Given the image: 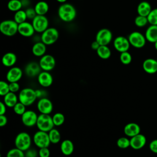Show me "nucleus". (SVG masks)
Masks as SVG:
<instances>
[{"label":"nucleus","mask_w":157,"mask_h":157,"mask_svg":"<svg viewBox=\"0 0 157 157\" xmlns=\"http://www.w3.org/2000/svg\"><path fill=\"white\" fill-rule=\"evenodd\" d=\"M77 12L73 5L69 3H63L58 9V15L64 22L72 21L76 17Z\"/></svg>","instance_id":"obj_1"},{"label":"nucleus","mask_w":157,"mask_h":157,"mask_svg":"<svg viewBox=\"0 0 157 157\" xmlns=\"http://www.w3.org/2000/svg\"><path fill=\"white\" fill-rule=\"evenodd\" d=\"M18 24L13 20H5L0 23V32L4 36L12 37L18 33Z\"/></svg>","instance_id":"obj_2"},{"label":"nucleus","mask_w":157,"mask_h":157,"mask_svg":"<svg viewBox=\"0 0 157 157\" xmlns=\"http://www.w3.org/2000/svg\"><path fill=\"white\" fill-rule=\"evenodd\" d=\"M32 139L30 135L26 132L18 133L14 140L15 147L24 151L31 148Z\"/></svg>","instance_id":"obj_3"},{"label":"nucleus","mask_w":157,"mask_h":157,"mask_svg":"<svg viewBox=\"0 0 157 157\" xmlns=\"http://www.w3.org/2000/svg\"><path fill=\"white\" fill-rule=\"evenodd\" d=\"M18 96L19 101L26 107L32 105L36 99H37L35 90L31 88H25L22 89L20 91Z\"/></svg>","instance_id":"obj_4"},{"label":"nucleus","mask_w":157,"mask_h":157,"mask_svg":"<svg viewBox=\"0 0 157 157\" xmlns=\"http://www.w3.org/2000/svg\"><path fill=\"white\" fill-rule=\"evenodd\" d=\"M36 126L39 130L48 132L55 126L52 117L49 114L40 113L38 115Z\"/></svg>","instance_id":"obj_5"},{"label":"nucleus","mask_w":157,"mask_h":157,"mask_svg":"<svg viewBox=\"0 0 157 157\" xmlns=\"http://www.w3.org/2000/svg\"><path fill=\"white\" fill-rule=\"evenodd\" d=\"M59 38V32L55 28H48L40 36V40L46 45H52L55 43Z\"/></svg>","instance_id":"obj_6"},{"label":"nucleus","mask_w":157,"mask_h":157,"mask_svg":"<svg viewBox=\"0 0 157 157\" xmlns=\"http://www.w3.org/2000/svg\"><path fill=\"white\" fill-rule=\"evenodd\" d=\"M33 140L36 147L39 148L48 147L51 144L48 133L47 132L39 130L33 136Z\"/></svg>","instance_id":"obj_7"},{"label":"nucleus","mask_w":157,"mask_h":157,"mask_svg":"<svg viewBox=\"0 0 157 157\" xmlns=\"http://www.w3.org/2000/svg\"><path fill=\"white\" fill-rule=\"evenodd\" d=\"M128 39L130 45L136 48L144 47L147 41L145 36L138 31H134L130 33Z\"/></svg>","instance_id":"obj_8"},{"label":"nucleus","mask_w":157,"mask_h":157,"mask_svg":"<svg viewBox=\"0 0 157 157\" xmlns=\"http://www.w3.org/2000/svg\"><path fill=\"white\" fill-rule=\"evenodd\" d=\"M113 34L110 29L102 28L97 32L95 40L100 45H108L111 42Z\"/></svg>","instance_id":"obj_9"},{"label":"nucleus","mask_w":157,"mask_h":157,"mask_svg":"<svg viewBox=\"0 0 157 157\" xmlns=\"http://www.w3.org/2000/svg\"><path fill=\"white\" fill-rule=\"evenodd\" d=\"M32 24L36 32L42 33L48 28V20L45 15H37L33 20Z\"/></svg>","instance_id":"obj_10"},{"label":"nucleus","mask_w":157,"mask_h":157,"mask_svg":"<svg viewBox=\"0 0 157 157\" xmlns=\"http://www.w3.org/2000/svg\"><path fill=\"white\" fill-rule=\"evenodd\" d=\"M39 64L42 71H50L54 69L56 65V61L51 55L45 54L40 57Z\"/></svg>","instance_id":"obj_11"},{"label":"nucleus","mask_w":157,"mask_h":157,"mask_svg":"<svg viewBox=\"0 0 157 157\" xmlns=\"http://www.w3.org/2000/svg\"><path fill=\"white\" fill-rule=\"evenodd\" d=\"M37 118L38 115L37 113L32 110H26L25 112L21 115L22 123L27 127H33L36 125Z\"/></svg>","instance_id":"obj_12"},{"label":"nucleus","mask_w":157,"mask_h":157,"mask_svg":"<svg viewBox=\"0 0 157 157\" xmlns=\"http://www.w3.org/2000/svg\"><path fill=\"white\" fill-rule=\"evenodd\" d=\"M113 44L114 48L120 53L128 51L131 45L128 39L122 36L115 37L113 40Z\"/></svg>","instance_id":"obj_13"},{"label":"nucleus","mask_w":157,"mask_h":157,"mask_svg":"<svg viewBox=\"0 0 157 157\" xmlns=\"http://www.w3.org/2000/svg\"><path fill=\"white\" fill-rule=\"evenodd\" d=\"M38 111L42 114H50L53 109L52 102L47 98L39 99L37 103Z\"/></svg>","instance_id":"obj_14"},{"label":"nucleus","mask_w":157,"mask_h":157,"mask_svg":"<svg viewBox=\"0 0 157 157\" xmlns=\"http://www.w3.org/2000/svg\"><path fill=\"white\" fill-rule=\"evenodd\" d=\"M41 67L39 63L31 61L28 63L25 68V72L26 76L30 78H34L37 77L41 72Z\"/></svg>","instance_id":"obj_15"},{"label":"nucleus","mask_w":157,"mask_h":157,"mask_svg":"<svg viewBox=\"0 0 157 157\" xmlns=\"http://www.w3.org/2000/svg\"><path fill=\"white\" fill-rule=\"evenodd\" d=\"M23 76V71L21 68L13 66L10 67L6 74V79L10 82H18Z\"/></svg>","instance_id":"obj_16"},{"label":"nucleus","mask_w":157,"mask_h":157,"mask_svg":"<svg viewBox=\"0 0 157 157\" xmlns=\"http://www.w3.org/2000/svg\"><path fill=\"white\" fill-rule=\"evenodd\" d=\"M35 29L32 23L25 21L18 25V33L22 36L25 37H31L34 35Z\"/></svg>","instance_id":"obj_17"},{"label":"nucleus","mask_w":157,"mask_h":157,"mask_svg":"<svg viewBox=\"0 0 157 157\" xmlns=\"http://www.w3.org/2000/svg\"><path fill=\"white\" fill-rule=\"evenodd\" d=\"M37 77L38 83L42 87L48 88L53 83V77L48 71H41Z\"/></svg>","instance_id":"obj_18"},{"label":"nucleus","mask_w":157,"mask_h":157,"mask_svg":"<svg viewBox=\"0 0 157 157\" xmlns=\"http://www.w3.org/2000/svg\"><path fill=\"white\" fill-rule=\"evenodd\" d=\"M147 142L145 136L142 134H139L130 139V147L134 150H139L143 148Z\"/></svg>","instance_id":"obj_19"},{"label":"nucleus","mask_w":157,"mask_h":157,"mask_svg":"<svg viewBox=\"0 0 157 157\" xmlns=\"http://www.w3.org/2000/svg\"><path fill=\"white\" fill-rule=\"evenodd\" d=\"M144 71L150 74H155L157 72V60L153 58H147L142 63Z\"/></svg>","instance_id":"obj_20"},{"label":"nucleus","mask_w":157,"mask_h":157,"mask_svg":"<svg viewBox=\"0 0 157 157\" xmlns=\"http://www.w3.org/2000/svg\"><path fill=\"white\" fill-rule=\"evenodd\" d=\"M124 134L129 137L135 136L140 132V128L139 125L136 123H129L124 127Z\"/></svg>","instance_id":"obj_21"},{"label":"nucleus","mask_w":157,"mask_h":157,"mask_svg":"<svg viewBox=\"0 0 157 157\" xmlns=\"http://www.w3.org/2000/svg\"><path fill=\"white\" fill-rule=\"evenodd\" d=\"M17 60L16 55L13 52L6 53L2 57V63L7 67H12L16 63Z\"/></svg>","instance_id":"obj_22"},{"label":"nucleus","mask_w":157,"mask_h":157,"mask_svg":"<svg viewBox=\"0 0 157 157\" xmlns=\"http://www.w3.org/2000/svg\"><path fill=\"white\" fill-rule=\"evenodd\" d=\"M46 50V45L44 44L41 40L34 43L31 49L33 54L37 57H42V56L45 55Z\"/></svg>","instance_id":"obj_23"},{"label":"nucleus","mask_w":157,"mask_h":157,"mask_svg":"<svg viewBox=\"0 0 157 157\" xmlns=\"http://www.w3.org/2000/svg\"><path fill=\"white\" fill-rule=\"evenodd\" d=\"M60 150L61 153L65 156H69L72 155L74 150L73 142L69 139L64 140L60 145Z\"/></svg>","instance_id":"obj_24"},{"label":"nucleus","mask_w":157,"mask_h":157,"mask_svg":"<svg viewBox=\"0 0 157 157\" xmlns=\"http://www.w3.org/2000/svg\"><path fill=\"white\" fill-rule=\"evenodd\" d=\"M145 37L146 40L151 43L157 41V25H150L145 31Z\"/></svg>","instance_id":"obj_25"},{"label":"nucleus","mask_w":157,"mask_h":157,"mask_svg":"<svg viewBox=\"0 0 157 157\" xmlns=\"http://www.w3.org/2000/svg\"><path fill=\"white\" fill-rule=\"evenodd\" d=\"M3 101L7 107L13 108L19 100L18 96H17L15 93L10 91L4 96Z\"/></svg>","instance_id":"obj_26"},{"label":"nucleus","mask_w":157,"mask_h":157,"mask_svg":"<svg viewBox=\"0 0 157 157\" xmlns=\"http://www.w3.org/2000/svg\"><path fill=\"white\" fill-rule=\"evenodd\" d=\"M151 10V7L150 3L147 1L140 2L137 7V12L138 15L144 17H147Z\"/></svg>","instance_id":"obj_27"},{"label":"nucleus","mask_w":157,"mask_h":157,"mask_svg":"<svg viewBox=\"0 0 157 157\" xmlns=\"http://www.w3.org/2000/svg\"><path fill=\"white\" fill-rule=\"evenodd\" d=\"M34 8L37 15H45L49 10V6L47 2L40 1L36 4Z\"/></svg>","instance_id":"obj_28"},{"label":"nucleus","mask_w":157,"mask_h":157,"mask_svg":"<svg viewBox=\"0 0 157 157\" xmlns=\"http://www.w3.org/2000/svg\"><path fill=\"white\" fill-rule=\"evenodd\" d=\"M96 53L100 58L107 59L111 56V50L107 45H100L96 50Z\"/></svg>","instance_id":"obj_29"},{"label":"nucleus","mask_w":157,"mask_h":157,"mask_svg":"<svg viewBox=\"0 0 157 157\" xmlns=\"http://www.w3.org/2000/svg\"><path fill=\"white\" fill-rule=\"evenodd\" d=\"M7 6L10 11L16 12L21 9L23 5L21 0H10Z\"/></svg>","instance_id":"obj_30"},{"label":"nucleus","mask_w":157,"mask_h":157,"mask_svg":"<svg viewBox=\"0 0 157 157\" xmlns=\"http://www.w3.org/2000/svg\"><path fill=\"white\" fill-rule=\"evenodd\" d=\"M48 136L50 140V142L52 144H58L61 140V134L59 131L53 128L48 132Z\"/></svg>","instance_id":"obj_31"},{"label":"nucleus","mask_w":157,"mask_h":157,"mask_svg":"<svg viewBox=\"0 0 157 157\" xmlns=\"http://www.w3.org/2000/svg\"><path fill=\"white\" fill-rule=\"evenodd\" d=\"M27 16L25 10H19L17 12H15L14 16H13V20L19 25L20 23H22L25 21H26Z\"/></svg>","instance_id":"obj_32"},{"label":"nucleus","mask_w":157,"mask_h":157,"mask_svg":"<svg viewBox=\"0 0 157 157\" xmlns=\"http://www.w3.org/2000/svg\"><path fill=\"white\" fill-rule=\"evenodd\" d=\"M52 119H53L54 125L55 126H61L64 123V121H65L64 115L60 112H57L55 113L52 116Z\"/></svg>","instance_id":"obj_33"},{"label":"nucleus","mask_w":157,"mask_h":157,"mask_svg":"<svg viewBox=\"0 0 157 157\" xmlns=\"http://www.w3.org/2000/svg\"><path fill=\"white\" fill-rule=\"evenodd\" d=\"M6 157H25V154L24 151L15 147L7 151Z\"/></svg>","instance_id":"obj_34"},{"label":"nucleus","mask_w":157,"mask_h":157,"mask_svg":"<svg viewBox=\"0 0 157 157\" xmlns=\"http://www.w3.org/2000/svg\"><path fill=\"white\" fill-rule=\"evenodd\" d=\"M120 60L121 63L124 65H128L130 64L132 61V56L130 53L127 52L120 53Z\"/></svg>","instance_id":"obj_35"},{"label":"nucleus","mask_w":157,"mask_h":157,"mask_svg":"<svg viewBox=\"0 0 157 157\" xmlns=\"http://www.w3.org/2000/svg\"><path fill=\"white\" fill-rule=\"evenodd\" d=\"M117 145L122 149L127 148L130 147V139L126 137H121L117 140Z\"/></svg>","instance_id":"obj_36"},{"label":"nucleus","mask_w":157,"mask_h":157,"mask_svg":"<svg viewBox=\"0 0 157 157\" xmlns=\"http://www.w3.org/2000/svg\"><path fill=\"white\" fill-rule=\"evenodd\" d=\"M148 23L147 17H144L138 15L134 19V23L136 26L139 28L144 27L147 25Z\"/></svg>","instance_id":"obj_37"},{"label":"nucleus","mask_w":157,"mask_h":157,"mask_svg":"<svg viewBox=\"0 0 157 157\" xmlns=\"http://www.w3.org/2000/svg\"><path fill=\"white\" fill-rule=\"evenodd\" d=\"M148 23L152 25H157V8L153 9L151 10L147 16Z\"/></svg>","instance_id":"obj_38"},{"label":"nucleus","mask_w":157,"mask_h":157,"mask_svg":"<svg viewBox=\"0 0 157 157\" xmlns=\"http://www.w3.org/2000/svg\"><path fill=\"white\" fill-rule=\"evenodd\" d=\"M26 105H25L23 104L20 102V101L18 102L13 107V110L15 113H16L18 115H22L26 110Z\"/></svg>","instance_id":"obj_39"},{"label":"nucleus","mask_w":157,"mask_h":157,"mask_svg":"<svg viewBox=\"0 0 157 157\" xmlns=\"http://www.w3.org/2000/svg\"><path fill=\"white\" fill-rule=\"evenodd\" d=\"M9 92V83L4 80L0 81V95L2 96H4Z\"/></svg>","instance_id":"obj_40"},{"label":"nucleus","mask_w":157,"mask_h":157,"mask_svg":"<svg viewBox=\"0 0 157 157\" xmlns=\"http://www.w3.org/2000/svg\"><path fill=\"white\" fill-rule=\"evenodd\" d=\"M26 13V16L27 18L28 19H31L33 20L36 15L37 13L35 11L34 8H32V7H28L27 9H26V10H25Z\"/></svg>","instance_id":"obj_41"},{"label":"nucleus","mask_w":157,"mask_h":157,"mask_svg":"<svg viewBox=\"0 0 157 157\" xmlns=\"http://www.w3.org/2000/svg\"><path fill=\"white\" fill-rule=\"evenodd\" d=\"M38 153L39 157H49L50 155V151L48 147L39 148Z\"/></svg>","instance_id":"obj_42"},{"label":"nucleus","mask_w":157,"mask_h":157,"mask_svg":"<svg viewBox=\"0 0 157 157\" xmlns=\"http://www.w3.org/2000/svg\"><path fill=\"white\" fill-rule=\"evenodd\" d=\"M20 86L18 82H10L9 83V89L10 91L12 93H17L20 90Z\"/></svg>","instance_id":"obj_43"},{"label":"nucleus","mask_w":157,"mask_h":157,"mask_svg":"<svg viewBox=\"0 0 157 157\" xmlns=\"http://www.w3.org/2000/svg\"><path fill=\"white\" fill-rule=\"evenodd\" d=\"M25 157H37L39 153L34 148H29L25 151Z\"/></svg>","instance_id":"obj_44"},{"label":"nucleus","mask_w":157,"mask_h":157,"mask_svg":"<svg viewBox=\"0 0 157 157\" xmlns=\"http://www.w3.org/2000/svg\"><path fill=\"white\" fill-rule=\"evenodd\" d=\"M149 148L152 152L157 153V139H154L150 143Z\"/></svg>","instance_id":"obj_45"},{"label":"nucleus","mask_w":157,"mask_h":157,"mask_svg":"<svg viewBox=\"0 0 157 157\" xmlns=\"http://www.w3.org/2000/svg\"><path fill=\"white\" fill-rule=\"evenodd\" d=\"M36 92V94L37 96V99H41L43 98H46V95H47V93L45 90H35Z\"/></svg>","instance_id":"obj_46"},{"label":"nucleus","mask_w":157,"mask_h":157,"mask_svg":"<svg viewBox=\"0 0 157 157\" xmlns=\"http://www.w3.org/2000/svg\"><path fill=\"white\" fill-rule=\"evenodd\" d=\"M7 123V118L5 115H0V126L4 127Z\"/></svg>","instance_id":"obj_47"},{"label":"nucleus","mask_w":157,"mask_h":157,"mask_svg":"<svg viewBox=\"0 0 157 157\" xmlns=\"http://www.w3.org/2000/svg\"><path fill=\"white\" fill-rule=\"evenodd\" d=\"M7 110V106L4 102H0V115H5Z\"/></svg>","instance_id":"obj_48"},{"label":"nucleus","mask_w":157,"mask_h":157,"mask_svg":"<svg viewBox=\"0 0 157 157\" xmlns=\"http://www.w3.org/2000/svg\"><path fill=\"white\" fill-rule=\"evenodd\" d=\"M99 46H100L99 44L96 40L94 41H93L91 44V49H93L94 50H96V51L98 50V48L99 47Z\"/></svg>","instance_id":"obj_49"},{"label":"nucleus","mask_w":157,"mask_h":157,"mask_svg":"<svg viewBox=\"0 0 157 157\" xmlns=\"http://www.w3.org/2000/svg\"><path fill=\"white\" fill-rule=\"evenodd\" d=\"M57 2H59V3H61V4H63V3H65L67 0H56Z\"/></svg>","instance_id":"obj_50"},{"label":"nucleus","mask_w":157,"mask_h":157,"mask_svg":"<svg viewBox=\"0 0 157 157\" xmlns=\"http://www.w3.org/2000/svg\"><path fill=\"white\" fill-rule=\"evenodd\" d=\"M154 46H155V48L156 50L157 51V41L154 43Z\"/></svg>","instance_id":"obj_51"},{"label":"nucleus","mask_w":157,"mask_h":157,"mask_svg":"<svg viewBox=\"0 0 157 157\" xmlns=\"http://www.w3.org/2000/svg\"><path fill=\"white\" fill-rule=\"evenodd\" d=\"M156 60H157V59H156Z\"/></svg>","instance_id":"obj_52"}]
</instances>
